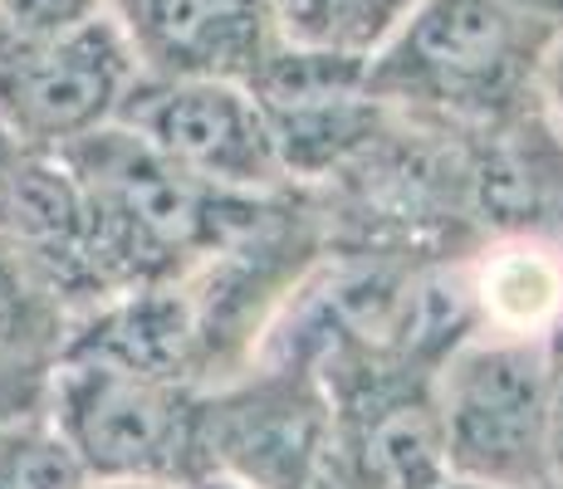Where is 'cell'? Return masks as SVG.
Masks as SVG:
<instances>
[{"label":"cell","mask_w":563,"mask_h":489,"mask_svg":"<svg viewBox=\"0 0 563 489\" xmlns=\"http://www.w3.org/2000/svg\"><path fill=\"white\" fill-rule=\"evenodd\" d=\"M549 35L515 0H417L363 59V89L411 123L490 133L534 108Z\"/></svg>","instance_id":"cell-1"},{"label":"cell","mask_w":563,"mask_h":489,"mask_svg":"<svg viewBox=\"0 0 563 489\" xmlns=\"http://www.w3.org/2000/svg\"><path fill=\"white\" fill-rule=\"evenodd\" d=\"M554 343L465 333L431 373L446 475L500 489H544Z\"/></svg>","instance_id":"cell-2"},{"label":"cell","mask_w":563,"mask_h":489,"mask_svg":"<svg viewBox=\"0 0 563 489\" xmlns=\"http://www.w3.org/2000/svg\"><path fill=\"white\" fill-rule=\"evenodd\" d=\"M45 411L89 480H197L201 391L103 357L64 353Z\"/></svg>","instance_id":"cell-3"},{"label":"cell","mask_w":563,"mask_h":489,"mask_svg":"<svg viewBox=\"0 0 563 489\" xmlns=\"http://www.w3.org/2000/svg\"><path fill=\"white\" fill-rule=\"evenodd\" d=\"M137 79L143 64L118 10L49 40H0V127L30 152H64L118 123Z\"/></svg>","instance_id":"cell-4"},{"label":"cell","mask_w":563,"mask_h":489,"mask_svg":"<svg viewBox=\"0 0 563 489\" xmlns=\"http://www.w3.org/2000/svg\"><path fill=\"white\" fill-rule=\"evenodd\" d=\"M118 123L133 127L177 171L211 191L285 196L289 177L279 162L269 118L245 84L225 79H143L133 84Z\"/></svg>","instance_id":"cell-5"},{"label":"cell","mask_w":563,"mask_h":489,"mask_svg":"<svg viewBox=\"0 0 563 489\" xmlns=\"http://www.w3.org/2000/svg\"><path fill=\"white\" fill-rule=\"evenodd\" d=\"M123 25L153 79H225L251 89L279 45L275 0H133Z\"/></svg>","instance_id":"cell-6"},{"label":"cell","mask_w":563,"mask_h":489,"mask_svg":"<svg viewBox=\"0 0 563 489\" xmlns=\"http://www.w3.org/2000/svg\"><path fill=\"white\" fill-rule=\"evenodd\" d=\"M475 333L559 343L563 333V241L544 231H500L465 259Z\"/></svg>","instance_id":"cell-7"},{"label":"cell","mask_w":563,"mask_h":489,"mask_svg":"<svg viewBox=\"0 0 563 489\" xmlns=\"http://www.w3.org/2000/svg\"><path fill=\"white\" fill-rule=\"evenodd\" d=\"M74 313L0 235V421L45 407Z\"/></svg>","instance_id":"cell-8"},{"label":"cell","mask_w":563,"mask_h":489,"mask_svg":"<svg viewBox=\"0 0 563 489\" xmlns=\"http://www.w3.org/2000/svg\"><path fill=\"white\" fill-rule=\"evenodd\" d=\"M417 0H275L279 40L295 49L367 59Z\"/></svg>","instance_id":"cell-9"},{"label":"cell","mask_w":563,"mask_h":489,"mask_svg":"<svg viewBox=\"0 0 563 489\" xmlns=\"http://www.w3.org/2000/svg\"><path fill=\"white\" fill-rule=\"evenodd\" d=\"M79 455L59 436L49 411H25V416L0 421V489H84Z\"/></svg>","instance_id":"cell-10"},{"label":"cell","mask_w":563,"mask_h":489,"mask_svg":"<svg viewBox=\"0 0 563 489\" xmlns=\"http://www.w3.org/2000/svg\"><path fill=\"white\" fill-rule=\"evenodd\" d=\"M113 10L108 0H0V40H49Z\"/></svg>","instance_id":"cell-11"},{"label":"cell","mask_w":563,"mask_h":489,"mask_svg":"<svg viewBox=\"0 0 563 489\" xmlns=\"http://www.w3.org/2000/svg\"><path fill=\"white\" fill-rule=\"evenodd\" d=\"M534 108L539 118L549 123V133L563 143V25L549 35L544 54H539V69H534Z\"/></svg>","instance_id":"cell-12"},{"label":"cell","mask_w":563,"mask_h":489,"mask_svg":"<svg viewBox=\"0 0 563 489\" xmlns=\"http://www.w3.org/2000/svg\"><path fill=\"white\" fill-rule=\"evenodd\" d=\"M559 353V347H554ZM544 485L563 489V353L554 363V391H549V445H544Z\"/></svg>","instance_id":"cell-13"},{"label":"cell","mask_w":563,"mask_h":489,"mask_svg":"<svg viewBox=\"0 0 563 489\" xmlns=\"http://www.w3.org/2000/svg\"><path fill=\"white\" fill-rule=\"evenodd\" d=\"M20 157H25V147H20L5 127H0V235H5V221H10V191H15Z\"/></svg>","instance_id":"cell-14"},{"label":"cell","mask_w":563,"mask_h":489,"mask_svg":"<svg viewBox=\"0 0 563 489\" xmlns=\"http://www.w3.org/2000/svg\"><path fill=\"white\" fill-rule=\"evenodd\" d=\"M525 15H534V20H544L549 30H559L563 25V0H515Z\"/></svg>","instance_id":"cell-15"},{"label":"cell","mask_w":563,"mask_h":489,"mask_svg":"<svg viewBox=\"0 0 563 489\" xmlns=\"http://www.w3.org/2000/svg\"><path fill=\"white\" fill-rule=\"evenodd\" d=\"M84 489H191V480H89Z\"/></svg>","instance_id":"cell-16"},{"label":"cell","mask_w":563,"mask_h":489,"mask_svg":"<svg viewBox=\"0 0 563 489\" xmlns=\"http://www.w3.org/2000/svg\"><path fill=\"white\" fill-rule=\"evenodd\" d=\"M431 489H500V485H485V480H471V475H441Z\"/></svg>","instance_id":"cell-17"},{"label":"cell","mask_w":563,"mask_h":489,"mask_svg":"<svg viewBox=\"0 0 563 489\" xmlns=\"http://www.w3.org/2000/svg\"><path fill=\"white\" fill-rule=\"evenodd\" d=\"M191 489H241V485H231L225 475H197V480H191Z\"/></svg>","instance_id":"cell-18"},{"label":"cell","mask_w":563,"mask_h":489,"mask_svg":"<svg viewBox=\"0 0 563 489\" xmlns=\"http://www.w3.org/2000/svg\"><path fill=\"white\" fill-rule=\"evenodd\" d=\"M108 5H113V10H118V15H123V10H128V5H133V0H108Z\"/></svg>","instance_id":"cell-19"},{"label":"cell","mask_w":563,"mask_h":489,"mask_svg":"<svg viewBox=\"0 0 563 489\" xmlns=\"http://www.w3.org/2000/svg\"><path fill=\"white\" fill-rule=\"evenodd\" d=\"M554 347H559V353H563V333H559V343H554Z\"/></svg>","instance_id":"cell-20"},{"label":"cell","mask_w":563,"mask_h":489,"mask_svg":"<svg viewBox=\"0 0 563 489\" xmlns=\"http://www.w3.org/2000/svg\"><path fill=\"white\" fill-rule=\"evenodd\" d=\"M544 489H549V485H544Z\"/></svg>","instance_id":"cell-21"}]
</instances>
